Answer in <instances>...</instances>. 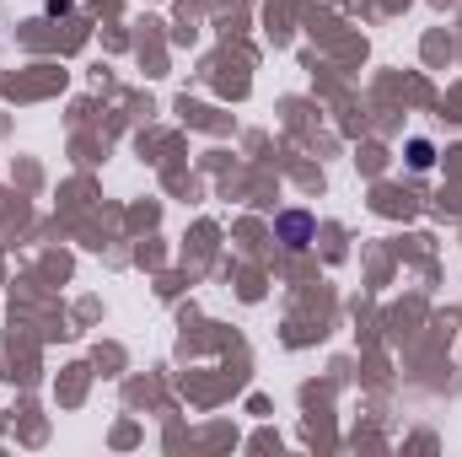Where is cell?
I'll use <instances>...</instances> for the list:
<instances>
[{"label": "cell", "mask_w": 462, "mask_h": 457, "mask_svg": "<svg viewBox=\"0 0 462 457\" xmlns=\"http://www.w3.org/2000/svg\"><path fill=\"white\" fill-rule=\"evenodd\" d=\"M280 231H285V242H291V247H307V237H312V221H307L301 210H291V216H280Z\"/></svg>", "instance_id": "cell-1"}]
</instances>
